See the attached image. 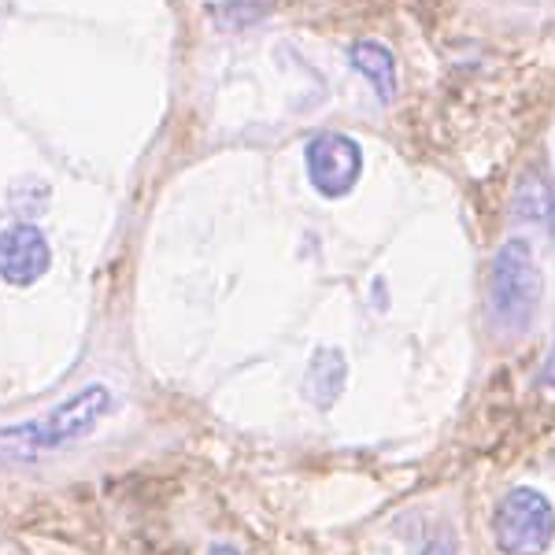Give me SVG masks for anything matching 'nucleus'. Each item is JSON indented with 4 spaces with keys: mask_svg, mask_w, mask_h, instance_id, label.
Instances as JSON below:
<instances>
[{
    "mask_svg": "<svg viewBox=\"0 0 555 555\" xmlns=\"http://www.w3.org/2000/svg\"><path fill=\"white\" fill-rule=\"evenodd\" d=\"M112 404L115 397L107 385H86L70 400H64V404L44 411L41 418L0 429V460L30 463L41 460L44 452H56L64 444L82 441V437H89L101 426V418L112 411Z\"/></svg>",
    "mask_w": 555,
    "mask_h": 555,
    "instance_id": "obj_1",
    "label": "nucleus"
},
{
    "mask_svg": "<svg viewBox=\"0 0 555 555\" xmlns=\"http://www.w3.org/2000/svg\"><path fill=\"white\" fill-rule=\"evenodd\" d=\"M541 271H537L533 248L522 237L507 241L492 259L489 278V315L492 326L507 337H522L533 326L537 308H541Z\"/></svg>",
    "mask_w": 555,
    "mask_h": 555,
    "instance_id": "obj_2",
    "label": "nucleus"
},
{
    "mask_svg": "<svg viewBox=\"0 0 555 555\" xmlns=\"http://www.w3.org/2000/svg\"><path fill=\"white\" fill-rule=\"evenodd\" d=\"M492 541L504 555H544L555 544V504L541 489L515 486L492 512Z\"/></svg>",
    "mask_w": 555,
    "mask_h": 555,
    "instance_id": "obj_3",
    "label": "nucleus"
},
{
    "mask_svg": "<svg viewBox=\"0 0 555 555\" xmlns=\"http://www.w3.org/2000/svg\"><path fill=\"white\" fill-rule=\"evenodd\" d=\"M304 167H308V182L322 196H345L356 190L363 175V149L345 133H319L304 149Z\"/></svg>",
    "mask_w": 555,
    "mask_h": 555,
    "instance_id": "obj_4",
    "label": "nucleus"
},
{
    "mask_svg": "<svg viewBox=\"0 0 555 555\" xmlns=\"http://www.w3.org/2000/svg\"><path fill=\"white\" fill-rule=\"evenodd\" d=\"M52 248L38 227H8L0 234V278L8 285H34L38 278L49 271Z\"/></svg>",
    "mask_w": 555,
    "mask_h": 555,
    "instance_id": "obj_5",
    "label": "nucleus"
},
{
    "mask_svg": "<svg viewBox=\"0 0 555 555\" xmlns=\"http://www.w3.org/2000/svg\"><path fill=\"white\" fill-rule=\"evenodd\" d=\"M348 385V363L337 348H319L308 363V374H304V392L311 397L315 408H334V400L345 392Z\"/></svg>",
    "mask_w": 555,
    "mask_h": 555,
    "instance_id": "obj_6",
    "label": "nucleus"
},
{
    "mask_svg": "<svg viewBox=\"0 0 555 555\" xmlns=\"http://www.w3.org/2000/svg\"><path fill=\"white\" fill-rule=\"evenodd\" d=\"M352 64L366 82L378 89L382 101H392V93H397V64H392V52L385 49V44L360 41L352 49Z\"/></svg>",
    "mask_w": 555,
    "mask_h": 555,
    "instance_id": "obj_7",
    "label": "nucleus"
},
{
    "mask_svg": "<svg viewBox=\"0 0 555 555\" xmlns=\"http://www.w3.org/2000/svg\"><path fill=\"white\" fill-rule=\"evenodd\" d=\"M515 211L522 215V219L537 222V227H548L555 234V193L541 178H526L522 190L515 196Z\"/></svg>",
    "mask_w": 555,
    "mask_h": 555,
    "instance_id": "obj_8",
    "label": "nucleus"
},
{
    "mask_svg": "<svg viewBox=\"0 0 555 555\" xmlns=\"http://www.w3.org/2000/svg\"><path fill=\"white\" fill-rule=\"evenodd\" d=\"M418 555H455V544L449 541V537H437V541H429Z\"/></svg>",
    "mask_w": 555,
    "mask_h": 555,
    "instance_id": "obj_9",
    "label": "nucleus"
},
{
    "mask_svg": "<svg viewBox=\"0 0 555 555\" xmlns=\"http://www.w3.org/2000/svg\"><path fill=\"white\" fill-rule=\"evenodd\" d=\"M541 382H544V385H548V389H555V337H552V352H548V360H544Z\"/></svg>",
    "mask_w": 555,
    "mask_h": 555,
    "instance_id": "obj_10",
    "label": "nucleus"
},
{
    "mask_svg": "<svg viewBox=\"0 0 555 555\" xmlns=\"http://www.w3.org/2000/svg\"><path fill=\"white\" fill-rule=\"evenodd\" d=\"M208 555H241V552L234 548V544H211Z\"/></svg>",
    "mask_w": 555,
    "mask_h": 555,
    "instance_id": "obj_11",
    "label": "nucleus"
}]
</instances>
